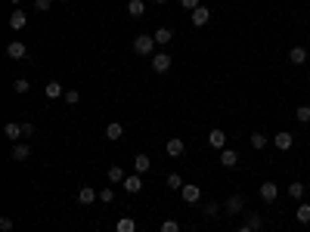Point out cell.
Masks as SVG:
<instances>
[{
	"instance_id": "4",
	"label": "cell",
	"mask_w": 310,
	"mask_h": 232,
	"mask_svg": "<svg viewBox=\"0 0 310 232\" xmlns=\"http://www.w3.org/2000/svg\"><path fill=\"white\" fill-rule=\"evenodd\" d=\"M258 195H261V201H267V204H270V201H276V198H279V186L267 180V183H264L261 189H258Z\"/></svg>"
},
{
	"instance_id": "33",
	"label": "cell",
	"mask_w": 310,
	"mask_h": 232,
	"mask_svg": "<svg viewBox=\"0 0 310 232\" xmlns=\"http://www.w3.org/2000/svg\"><path fill=\"white\" fill-rule=\"evenodd\" d=\"M13 226H16V220L9 217V214H6V217H0V232H13Z\"/></svg>"
},
{
	"instance_id": "38",
	"label": "cell",
	"mask_w": 310,
	"mask_h": 232,
	"mask_svg": "<svg viewBox=\"0 0 310 232\" xmlns=\"http://www.w3.org/2000/svg\"><path fill=\"white\" fill-rule=\"evenodd\" d=\"M180 6H183V9H189V13H192V9H199V6H202V0H180Z\"/></svg>"
},
{
	"instance_id": "35",
	"label": "cell",
	"mask_w": 310,
	"mask_h": 232,
	"mask_svg": "<svg viewBox=\"0 0 310 232\" xmlns=\"http://www.w3.org/2000/svg\"><path fill=\"white\" fill-rule=\"evenodd\" d=\"M162 232H180V223H177V220H165V223H162Z\"/></svg>"
},
{
	"instance_id": "26",
	"label": "cell",
	"mask_w": 310,
	"mask_h": 232,
	"mask_svg": "<svg viewBox=\"0 0 310 232\" xmlns=\"http://www.w3.org/2000/svg\"><path fill=\"white\" fill-rule=\"evenodd\" d=\"M245 223H248L251 229H255V232H261V229H264V217L251 211V214H245Z\"/></svg>"
},
{
	"instance_id": "31",
	"label": "cell",
	"mask_w": 310,
	"mask_h": 232,
	"mask_svg": "<svg viewBox=\"0 0 310 232\" xmlns=\"http://www.w3.org/2000/svg\"><path fill=\"white\" fill-rule=\"evenodd\" d=\"M65 102H68V106H78V102H81V93H78V90H65V96H62Z\"/></svg>"
},
{
	"instance_id": "23",
	"label": "cell",
	"mask_w": 310,
	"mask_h": 232,
	"mask_svg": "<svg viewBox=\"0 0 310 232\" xmlns=\"http://www.w3.org/2000/svg\"><path fill=\"white\" fill-rule=\"evenodd\" d=\"M121 136H124V124L121 121H112L106 127V139H121Z\"/></svg>"
},
{
	"instance_id": "25",
	"label": "cell",
	"mask_w": 310,
	"mask_h": 232,
	"mask_svg": "<svg viewBox=\"0 0 310 232\" xmlns=\"http://www.w3.org/2000/svg\"><path fill=\"white\" fill-rule=\"evenodd\" d=\"M106 177H109V183L115 186V183H124V180H128V177H124V170L118 167V164H115V167H109L106 170Z\"/></svg>"
},
{
	"instance_id": "20",
	"label": "cell",
	"mask_w": 310,
	"mask_h": 232,
	"mask_svg": "<svg viewBox=\"0 0 310 232\" xmlns=\"http://www.w3.org/2000/svg\"><path fill=\"white\" fill-rule=\"evenodd\" d=\"M115 232H136V220H133V217H118Z\"/></svg>"
},
{
	"instance_id": "1",
	"label": "cell",
	"mask_w": 310,
	"mask_h": 232,
	"mask_svg": "<svg viewBox=\"0 0 310 232\" xmlns=\"http://www.w3.org/2000/svg\"><path fill=\"white\" fill-rule=\"evenodd\" d=\"M155 38H152V34H140V38H133V53L136 56H155L158 50H155Z\"/></svg>"
},
{
	"instance_id": "9",
	"label": "cell",
	"mask_w": 310,
	"mask_h": 232,
	"mask_svg": "<svg viewBox=\"0 0 310 232\" xmlns=\"http://www.w3.org/2000/svg\"><path fill=\"white\" fill-rule=\"evenodd\" d=\"M96 198H99V192L93 186H81V189H78V204H93Z\"/></svg>"
},
{
	"instance_id": "21",
	"label": "cell",
	"mask_w": 310,
	"mask_h": 232,
	"mask_svg": "<svg viewBox=\"0 0 310 232\" xmlns=\"http://www.w3.org/2000/svg\"><path fill=\"white\" fill-rule=\"evenodd\" d=\"M295 220H298L301 226H307V223H310V204H307V201H301V204H298V211H295Z\"/></svg>"
},
{
	"instance_id": "16",
	"label": "cell",
	"mask_w": 310,
	"mask_h": 232,
	"mask_svg": "<svg viewBox=\"0 0 310 232\" xmlns=\"http://www.w3.org/2000/svg\"><path fill=\"white\" fill-rule=\"evenodd\" d=\"M128 16L131 19H143L146 16V3L143 0H128Z\"/></svg>"
},
{
	"instance_id": "39",
	"label": "cell",
	"mask_w": 310,
	"mask_h": 232,
	"mask_svg": "<svg viewBox=\"0 0 310 232\" xmlns=\"http://www.w3.org/2000/svg\"><path fill=\"white\" fill-rule=\"evenodd\" d=\"M22 133H25V139H31L34 133H38V127H34V124H22Z\"/></svg>"
},
{
	"instance_id": "18",
	"label": "cell",
	"mask_w": 310,
	"mask_h": 232,
	"mask_svg": "<svg viewBox=\"0 0 310 232\" xmlns=\"http://www.w3.org/2000/svg\"><path fill=\"white\" fill-rule=\"evenodd\" d=\"M183 152H186V143H183V139H177V136L168 139V155H171V158H180Z\"/></svg>"
},
{
	"instance_id": "32",
	"label": "cell",
	"mask_w": 310,
	"mask_h": 232,
	"mask_svg": "<svg viewBox=\"0 0 310 232\" xmlns=\"http://www.w3.org/2000/svg\"><path fill=\"white\" fill-rule=\"evenodd\" d=\"M13 90H16V93H28V90H31V84H28L25 77H16V80H13Z\"/></svg>"
},
{
	"instance_id": "8",
	"label": "cell",
	"mask_w": 310,
	"mask_h": 232,
	"mask_svg": "<svg viewBox=\"0 0 310 232\" xmlns=\"http://www.w3.org/2000/svg\"><path fill=\"white\" fill-rule=\"evenodd\" d=\"M208 22H211V9H208V6L192 9V25H196V28H205Z\"/></svg>"
},
{
	"instance_id": "28",
	"label": "cell",
	"mask_w": 310,
	"mask_h": 232,
	"mask_svg": "<svg viewBox=\"0 0 310 232\" xmlns=\"http://www.w3.org/2000/svg\"><path fill=\"white\" fill-rule=\"evenodd\" d=\"M304 192H307V186H304V183H292V186H289V195H292L295 201H301V198H304Z\"/></svg>"
},
{
	"instance_id": "22",
	"label": "cell",
	"mask_w": 310,
	"mask_h": 232,
	"mask_svg": "<svg viewBox=\"0 0 310 232\" xmlns=\"http://www.w3.org/2000/svg\"><path fill=\"white\" fill-rule=\"evenodd\" d=\"M121 186H124V192H140L143 189V180H140V173H133V177H128Z\"/></svg>"
},
{
	"instance_id": "3",
	"label": "cell",
	"mask_w": 310,
	"mask_h": 232,
	"mask_svg": "<svg viewBox=\"0 0 310 232\" xmlns=\"http://www.w3.org/2000/svg\"><path fill=\"white\" fill-rule=\"evenodd\" d=\"M152 72L155 75H168L171 72V56L168 53H155L152 56Z\"/></svg>"
},
{
	"instance_id": "24",
	"label": "cell",
	"mask_w": 310,
	"mask_h": 232,
	"mask_svg": "<svg viewBox=\"0 0 310 232\" xmlns=\"http://www.w3.org/2000/svg\"><path fill=\"white\" fill-rule=\"evenodd\" d=\"M152 38H155V43L158 46H162V43H171V38H174V31H171V28H155V34H152Z\"/></svg>"
},
{
	"instance_id": "14",
	"label": "cell",
	"mask_w": 310,
	"mask_h": 232,
	"mask_svg": "<svg viewBox=\"0 0 310 232\" xmlns=\"http://www.w3.org/2000/svg\"><path fill=\"white\" fill-rule=\"evenodd\" d=\"M25 25H28V16L22 13V9H13V16H9V28H13V31H22Z\"/></svg>"
},
{
	"instance_id": "43",
	"label": "cell",
	"mask_w": 310,
	"mask_h": 232,
	"mask_svg": "<svg viewBox=\"0 0 310 232\" xmlns=\"http://www.w3.org/2000/svg\"><path fill=\"white\" fill-rule=\"evenodd\" d=\"M307 189H310V180H307Z\"/></svg>"
},
{
	"instance_id": "37",
	"label": "cell",
	"mask_w": 310,
	"mask_h": 232,
	"mask_svg": "<svg viewBox=\"0 0 310 232\" xmlns=\"http://www.w3.org/2000/svg\"><path fill=\"white\" fill-rule=\"evenodd\" d=\"M99 201H106V204H109V201H115V189H112V186H109V189H102V192H99Z\"/></svg>"
},
{
	"instance_id": "30",
	"label": "cell",
	"mask_w": 310,
	"mask_h": 232,
	"mask_svg": "<svg viewBox=\"0 0 310 232\" xmlns=\"http://www.w3.org/2000/svg\"><path fill=\"white\" fill-rule=\"evenodd\" d=\"M295 118L301 121V124H310V106H298L295 109Z\"/></svg>"
},
{
	"instance_id": "19",
	"label": "cell",
	"mask_w": 310,
	"mask_h": 232,
	"mask_svg": "<svg viewBox=\"0 0 310 232\" xmlns=\"http://www.w3.org/2000/svg\"><path fill=\"white\" fill-rule=\"evenodd\" d=\"M149 167H152V161H149V155H143V152H140V155H133V170L140 173V177H143V173H146Z\"/></svg>"
},
{
	"instance_id": "2",
	"label": "cell",
	"mask_w": 310,
	"mask_h": 232,
	"mask_svg": "<svg viewBox=\"0 0 310 232\" xmlns=\"http://www.w3.org/2000/svg\"><path fill=\"white\" fill-rule=\"evenodd\" d=\"M242 207H245V198H242V195H239V192H233V195H229V198L223 201V211L226 214H242Z\"/></svg>"
},
{
	"instance_id": "29",
	"label": "cell",
	"mask_w": 310,
	"mask_h": 232,
	"mask_svg": "<svg viewBox=\"0 0 310 232\" xmlns=\"http://www.w3.org/2000/svg\"><path fill=\"white\" fill-rule=\"evenodd\" d=\"M183 186H186V183H183V177H180V173H168V189H174V192H180V189H183Z\"/></svg>"
},
{
	"instance_id": "15",
	"label": "cell",
	"mask_w": 310,
	"mask_h": 232,
	"mask_svg": "<svg viewBox=\"0 0 310 232\" xmlns=\"http://www.w3.org/2000/svg\"><path fill=\"white\" fill-rule=\"evenodd\" d=\"M289 62L292 65H304L307 62V46H292L289 50Z\"/></svg>"
},
{
	"instance_id": "36",
	"label": "cell",
	"mask_w": 310,
	"mask_h": 232,
	"mask_svg": "<svg viewBox=\"0 0 310 232\" xmlns=\"http://www.w3.org/2000/svg\"><path fill=\"white\" fill-rule=\"evenodd\" d=\"M205 217H217V211H221V207H217V201H205Z\"/></svg>"
},
{
	"instance_id": "41",
	"label": "cell",
	"mask_w": 310,
	"mask_h": 232,
	"mask_svg": "<svg viewBox=\"0 0 310 232\" xmlns=\"http://www.w3.org/2000/svg\"><path fill=\"white\" fill-rule=\"evenodd\" d=\"M152 3H158V6H165V3H168V0H152Z\"/></svg>"
},
{
	"instance_id": "10",
	"label": "cell",
	"mask_w": 310,
	"mask_h": 232,
	"mask_svg": "<svg viewBox=\"0 0 310 232\" xmlns=\"http://www.w3.org/2000/svg\"><path fill=\"white\" fill-rule=\"evenodd\" d=\"M3 136L13 139V143H19V139L25 136V133H22V124H19V121H6V124H3Z\"/></svg>"
},
{
	"instance_id": "7",
	"label": "cell",
	"mask_w": 310,
	"mask_h": 232,
	"mask_svg": "<svg viewBox=\"0 0 310 232\" xmlns=\"http://www.w3.org/2000/svg\"><path fill=\"white\" fill-rule=\"evenodd\" d=\"M208 146L217 149V152H223V149H226V133L221 130V127H214V130L208 133Z\"/></svg>"
},
{
	"instance_id": "5",
	"label": "cell",
	"mask_w": 310,
	"mask_h": 232,
	"mask_svg": "<svg viewBox=\"0 0 310 232\" xmlns=\"http://www.w3.org/2000/svg\"><path fill=\"white\" fill-rule=\"evenodd\" d=\"M180 198L186 204H196V201H202V189L196 183H189V186H183V189H180Z\"/></svg>"
},
{
	"instance_id": "34",
	"label": "cell",
	"mask_w": 310,
	"mask_h": 232,
	"mask_svg": "<svg viewBox=\"0 0 310 232\" xmlns=\"http://www.w3.org/2000/svg\"><path fill=\"white\" fill-rule=\"evenodd\" d=\"M34 9H38V13H50V9H53V0H34Z\"/></svg>"
},
{
	"instance_id": "17",
	"label": "cell",
	"mask_w": 310,
	"mask_h": 232,
	"mask_svg": "<svg viewBox=\"0 0 310 232\" xmlns=\"http://www.w3.org/2000/svg\"><path fill=\"white\" fill-rule=\"evenodd\" d=\"M239 164V152L236 149H223L221 152V167H236Z\"/></svg>"
},
{
	"instance_id": "42",
	"label": "cell",
	"mask_w": 310,
	"mask_h": 232,
	"mask_svg": "<svg viewBox=\"0 0 310 232\" xmlns=\"http://www.w3.org/2000/svg\"><path fill=\"white\" fill-rule=\"evenodd\" d=\"M9 3H13V6H16V9H19V3H22V0H9Z\"/></svg>"
},
{
	"instance_id": "12",
	"label": "cell",
	"mask_w": 310,
	"mask_h": 232,
	"mask_svg": "<svg viewBox=\"0 0 310 232\" xmlns=\"http://www.w3.org/2000/svg\"><path fill=\"white\" fill-rule=\"evenodd\" d=\"M9 155H13V161H28L31 158V146L28 143H13V152Z\"/></svg>"
},
{
	"instance_id": "40",
	"label": "cell",
	"mask_w": 310,
	"mask_h": 232,
	"mask_svg": "<svg viewBox=\"0 0 310 232\" xmlns=\"http://www.w3.org/2000/svg\"><path fill=\"white\" fill-rule=\"evenodd\" d=\"M239 232H255V229H251L248 223H242V226H239Z\"/></svg>"
},
{
	"instance_id": "11",
	"label": "cell",
	"mask_w": 310,
	"mask_h": 232,
	"mask_svg": "<svg viewBox=\"0 0 310 232\" xmlns=\"http://www.w3.org/2000/svg\"><path fill=\"white\" fill-rule=\"evenodd\" d=\"M6 56H9V59H25V56H28V46L19 43V40H13V43H6Z\"/></svg>"
},
{
	"instance_id": "13",
	"label": "cell",
	"mask_w": 310,
	"mask_h": 232,
	"mask_svg": "<svg viewBox=\"0 0 310 232\" xmlns=\"http://www.w3.org/2000/svg\"><path fill=\"white\" fill-rule=\"evenodd\" d=\"M44 96H47V99H59V96H65V90H62L59 80H47V87H44Z\"/></svg>"
},
{
	"instance_id": "6",
	"label": "cell",
	"mask_w": 310,
	"mask_h": 232,
	"mask_svg": "<svg viewBox=\"0 0 310 232\" xmlns=\"http://www.w3.org/2000/svg\"><path fill=\"white\" fill-rule=\"evenodd\" d=\"M273 146H276V149H279V152H289V149L295 146V136H292L289 130H279L276 136H273Z\"/></svg>"
},
{
	"instance_id": "44",
	"label": "cell",
	"mask_w": 310,
	"mask_h": 232,
	"mask_svg": "<svg viewBox=\"0 0 310 232\" xmlns=\"http://www.w3.org/2000/svg\"><path fill=\"white\" fill-rule=\"evenodd\" d=\"M65 3H68V0H65Z\"/></svg>"
},
{
	"instance_id": "27",
	"label": "cell",
	"mask_w": 310,
	"mask_h": 232,
	"mask_svg": "<svg viewBox=\"0 0 310 232\" xmlns=\"http://www.w3.org/2000/svg\"><path fill=\"white\" fill-rule=\"evenodd\" d=\"M248 143H251V149H258V152H264V149H267V136H264V133H251V139H248Z\"/></svg>"
}]
</instances>
